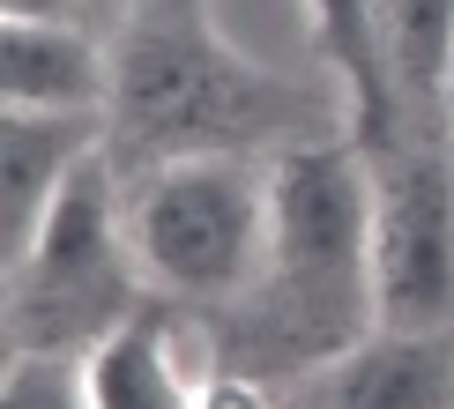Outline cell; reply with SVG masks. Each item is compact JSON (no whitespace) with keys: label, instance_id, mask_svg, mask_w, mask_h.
I'll list each match as a JSON object with an SVG mask.
<instances>
[{"label":"cell","instance_id":"6da1fadb","mask_svg":"<svg viewBox=\"0 0 454 409\" xmlns=\"http://www.w3.org/2000/svg\"><path fill=\"white\" fill-rule=\"evenodd\" d=\"M246 343L306 380L350 350L372 313V157L357 142H298L269 157V260L239 297Z\"/></svg>","mask_w":454,"mask_h":409},{"label":"cell","instance_id":"7a4b0ae2","mask_svg":"<svg viewBox=\"0 0 454 409\" xmlns=\"http://www.w3.org/2000/svg\"><path fill=\"white\" fill-rule=\"evenodd\" d=\"M127 246L157 297L239 305L269 260V164L239 149L149 157L127 179Z\"/></svg>","mask_w":454,"mask_h":409},{"label":"cell","instance_id":"3957f363","mask_svg":"<svg viewBox=\"0 0 454 409\" xmlns=\"http://www.w3.org/2000/svg\"><path fill=\"white\" fill-rule=\"evenodd\" d=\"M135 246H127V186L112 179V149L67 179L37 238L8 260V328L15 350L82 358L98 335H112L135 305Z\"/></svg>","mask_w":454,"mask_h":409},{"label":"cell","instance_id":"277c9868","mask_svg":"<svg viewBox=\"0 0 454 409\" xmlns=\"http://www.w3.org/2000/svg\"><path fill=\"white\" fill-rule=\"evenodd\" d=\"M269 82L209 37V15H186L149 0V15L120 45V89L112 120L135 135L149 157H186V149H239L269 120Z\"/></svg>","mask_w":454,"mask_h":409},{"label":"cell","instance_id":"5b68a950","mask_svg":"<svg viewBox=\"0 0 454 409\" xmlns=\"http://www.w3.org/2000/svg\"><path fill=\"white\" fill-rule=\"evenodd\" d=\"M372 157V313L380 328H454V172L410 149Z\"/></svg>","mask_w":454,"mask_h":409},{"label":"cell","instance_id":"8992f818","mask_svg":"<svg viewBox=\"0 0 454 409\" xmlns=\"http://www.w3.org/2000/svg\"><path fill=\"white\" fill-rule=\"evenodd\" d=\"M120 60L82 15H0V104L112 120Z\"/></svg>","mask_w":454,"mask_h":409},{"label":"cell","instance_id":"52a82bcc","mask_svg":"<svg viewBox=\"0 0 454 409\" xmlns=\"http://www.w3.org/2000/svg\"><path fill=\"white\" fill-rule=\"evenodd\" d=\"M306 409H454V328H365L306 372Z\"/></svg>","mask_w":454,"mask_h":409},{"label":"cell","instance_id":"ba28073f","mask_svg":"<svg viewBox=\"0 0 454 409\" xmlns=\"http://www.w3.org/2000/svg\"><path fill=\"white\" fill-rule=\"evenodd\" d=\"M74 365H82L90 409H194L201 380L216 372L209 350L194 343V328L164 320V313H127Z\"/></svg>","mask_w":454,"mask_h":409},{"label":"cell","instance_id":"9c48e42d","mask_svg":"<svg viewBox=\"0 0 454 409\" xmlns=\"http://www.w3.org/2000/svg\"><path fill=\"white\" fill-rule=\"evenodd\" d=\"M112 142V120L90 112H8L0 104V246L8 260L37 238V223L52 216V201L67 194V179Z\"/></svg>","mask_w":454,"mask_h":409},{"label":"cell","instance_id":"30bf717a","mask_svg":"<svg viewBox=\"0 0 454 409\" xmlns=\"http://www.w3.org/2000/svg\"><path fill=\"white\" fill-rule=\"evenodd\" d=\"M306 23H313V45L328 60L335 89H343L350 142L387 149L395 89H387V60H380V0H306Z\"/></svg>","mask_w":454,"mask_h":409},{"label":"cell","instance_id":"8fae6325","mask_svg":"<svg viewBox=\"0 0 454 409\" xmlns=\"http://www.w3.org/2000/svg\"><path fill=\"white\" fill-rule=\"evenodd\" d=\"M380 60H387L395 112L403 104H447L454 0H380Z\"/></svg>","mask_w":454,"mask_h":409},{"label":"cell","instance_id":"7c38bea8","mask_svg":"<svg viewBox=\"0 0 454 409\" xmlns=\"http://www.w3.org/2000/svg\"><path fill=\"white\" fill-rule=\"evenodd\" d=\"M0 409H90L82 365H74V358H52V350H8Z\"/></svg>","mask_w":454,"mask_h":409},{"label":"cell","instance_id":"4fadbf2b","mask_svg":"<svg viewBox=\"0 0 454 409\" xmlns=\"http://www.w3.org/2000/svg\"><path fill=\"white\" fill-rule=\"evenodd\" d=\"M194 409H276L269 402V387L254 380V372H209V380H201V395H194Z\"/></svg>","mask_w":454,"mask_h":409},{"label":"cell","instance_id":"5bb4252c","mask_svg":"<svg viewBox=\"0 0 454 409\" xmlns=\"http://www.w3.org/2000/svg\"><path fill=\"white\" fill-rule=\"evenodd\" d=\"M82 0H0V15H74Z\"/></svg>","mask_w":454,"mask_h":409},{"label":"cell","instance_id":"9a60e30c","mask_svg":"<svg viewBox=\"0 0 454 409\" xmlns=\"http://www.w3.org/2000/svg\"><path fill=\"white\" fill-rule=\"evenodd\" d=\"M164 8H186V15H209V0H164Z\"/></svg>","mask_w":454,"mask_h":409},{"label":"cell","instance_id":"2e32d148","mask_svg":"<svg viewBox=\"0 0 454 409\" xmlns=\"http://www.w3.org/2000/svg\"><path fill=\"white\" fill-rule=\"evenodd\" d=\"M440 112H447V127H454V74H447V104H440Z\"/></svg>","mask_w":454,"mask_h":409},{"label":"cell","instance_id":"e0dca14e","mask_svg":"<svg viewBox=\"0 0 454 409\" xmlns=\"http://www.w3.org/2000/svg\"><path fill=\"white\" fill-rule=\"evenodd\" d=\"M82 8H105V0H82Z\"/></svg>","mask_w":454,"mask_h":409}]
</instances>
